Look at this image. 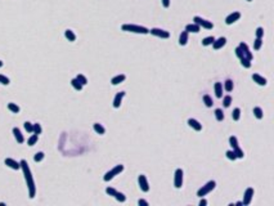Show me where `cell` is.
I'll return each mask as SVG.
<instances>
[{
  "mask_svg": "<svg viewBox=\"0 0 274 206\" xmlns=\"http://www.w3.org/2000/svg\"><path fill=\"white\" fill-rule=\"evenodd\" d=\"M23 126H24V129H26V132L27 133H32V130H34V124H31L30 121H26L23 124Z\"/></svg>",
  "mask_w": 274,
  "mask_h": 206,
  "instance_id": "39",
  "label": "cell"
},
{
  "mask_svg": "<svg viewBox=\"0 0 274 206\" xmlns=\"http://www.w3.org/2000/svg\"><path fill=\"white\" fill-rule=\"evenodd\" d=\"M193 21H194V23H196V24H198V26L202 27V28H206V30H211V28H214V23L211 22V21L205 20V18H202V17H198V16H196V17H193Z\"/></svg>",
  "mask_w": 274,
  "mask_h": 206,
  "instance_id": "5",
  "label": "cell"
},
{
  "mask_svg": "<svg viewBox=\"0 0 274 206\" xmlns=\"http://www.w3.org/2000/svg\"><path fill=\"white\" fill-rule=\"evenodd\" d=\"M174 185H175V188H182V185H183V170L182 169H176V171H175Z\"/></svg>",
  "mask_w": 274,
  "mask_h": 206,
  "instance_id": "7",
  "label": "cell"
},
{
  "mask_svg": "<svg viewBox=\"0 0 274 206\" xmlns=\"http://www.w3.org/2000/svg\"><path fill=\"white\" fill-rule=\"evenodd\" d=\"M37 139H39V135L34 133V134H32V135H31L30 138H28V140H27V144H28V146H35L36 143H37Z\"/></svg>",
  "mask_w": 274,
  "mask_h": 206,
  "instance_id": "26",
  "label": "cell"
},
{
  "mask_svg": "<svg viewBox=\"0 0 274 206\" xmlns=\"http://www.w3.org/2000/svg\"><path fill=\"white\" fill-rule=\"evenodd\" d=\"M247 2H252V0H247Z\"/></svg>",
  "mask_w": 274,
  "mask_h": 206,
  "instance_id": "53",
  "label": "cell"
},
{
  "mask_svg": "<svg viewBox=\"0 0 274 206\" xmlns=\"http://www.w3.org/2000/svg\"><path fill=\"white\" fill-rule=\"evenodd\" d=\"M216 187V182L215 180H210L209 183H206L205 185H202L200 189L197 191V196L198 197H203V196H206L207 193H210L211 191H213L214 188Z\"/></svg>",
  "mask_w": 274,
  "mask_h": 206,
  "instance_id": "3",
  "label": "cell"
},
{
  "mask_svg": "<svg viewBox=\"0 0 274 206\" xmlns=\"http://www.w3.org/2000/svg\"><path fill=\"white\" fill-rule=\"evenodd\" d=\"M125 79H126V76L125 75H117V76H115V77H112L111 79V84L112 85H119V84H121V83H124L125 81Z\"/></svg>",
  "mask_w": 274,
  "mask_h": 206,
  "instance_id": "18",
  "label": "cell"
},
{
  "mask_svg": "<svg viewBox=\"0 0 274 206\" xmlns=\"http://www.w3.org/2000/svg\"><path fill=\"white\" fill-rule=\"evenodd\" d=\"M185 31H187V32L197 34V32H200V31H201V27L198 26V24H196V23H189V24H187V26H185Z\"/></svg>",
  "mask_w": 274,
  "mask_h": 206,
  "instance_id": "17",
  "label": "cell"
},
{
  "mask_svg": "<svg viewBox=\"0 0 274 206\" xmlns=\"http://www.w3.org/2000/svg\"><path fill=\"white\" fill-rule=\"evenodd\" d=\"M0 67H3V62L2 61H0Z\"/></svg>",
  "mask_w": 274,
  "mask_h": 206,
  "instance_id": "52",
  "label": "cell"
},
{
  "mask_svg": "<svg viewBox=\"0 0 274 206\" xmlns=\"http://www.w3.org/2000/svg\"><path fill=\"white\" fill-rule=\"evenodd\" d=\"M44 152H37V153H35V156H34V161L35 162H40L43 159H44Z\"/></svg>",
  "mask_w": 274,
  "mask_h": 206,
  "instance_id": "41",
  "label": "cell"
},
{
  "mask_svg": "<svg viewBox=\"0 0 274 206\" xmlns=\"http://www.w3.org/2000/svg\"><path fill=\"white\" fill-rule=\"evenodd\" d=\"M124 170V165H117V166H115L113 169H111L109 171H107L104 174V177H103V180L104 182H109L111 179H113L116 175H119V174L121 173Z\"/></svg>",
  "mask_w": 274,
  "mask_h": 206,
  "instance_id": "4",
  "label": "cell"
},
{
  "mask_svg": "<svg viewBox=\"0 0 274 206\" xmlns=\"http://www.w3.org/2000/svg\"><path fill=\"white\" fill-rule=\"evenodd\" d=\"M93 128H94V132H95L97 134H99V135H103V134L106 133V129H104L99 122H95L94 125H93Z\"/></svg>",
  "mask_w": 274,
  "mask_h": 206,
  "instance_id": "23",
  "label": "cell"
},
{
  "mask_svg": "<svg viewBox=\"0 0 274 206\" xmlns=\"http://www.w3.org/2000/svg\"><path fill=\"white\" fill-rule=\"evenodd\" d=\"M138 183H139V187L143 192L149 191V184H148V180H147L146 175H139L138 177Z\"/></svg>",
  "mask_w": 274,
  "mask_h": 206,
  "instance_id": "9",
  "label": "cell"
},
{
  "mask_svg": "<svg viewBox=\"0 0 274 206\" xmlns=\"http://www.w3.org/2000/svg\"><path fill=\"white\" fill-rule=\"evenodd\" d=\"M263 47V39H259V37H256L254 41V49L255 51H259V49Z\"/></svg>",
  "mask_w": 274,
  "mask_h": 206,
  "instance_id": "32",
  "label": "cell"
},
{
  "mask_svg": "<svg viewBox=\"0 0 274 206\" xmlns=\"http://www.w3.org/2000/svg\"><path fill=\"white\" fill-rule=\"evenodd\" d=\"M188 125L191 128L194 129L196 132H200V130H202V124H200V121H197L196 118H189V120H188Z\"/></svg>",
  "mask_w": 274,
  "mask_h": 206,
  "instance_id": "15",
  "label": "cell"
},
{
  "mask_svg": "<svg viewBox=\"0 0 274 206\" xmlns=\"http://www.w3.org/2000/svg\"><path fill=\"white\" fill-rule=\"evenodd\" d=\"M162 5L165 8H169L170 7V0H162Z\"/></svg>",
  "mask_w": 274,
  "mask_h": 206,
  "instance_id": "49",
  "label": "cell"
},
{
  "mask_svg": "<svg viewBox=\"0 0 274 206\" xmlns=\"http://www.w3.org/2000/svg\"><path fill=\"white\" fill-rule=\"evenodd\" d=\"M215 117L217 121H223L224 120V114H223V110L220 108H216L215 110Z\"/></svg>",
  "mask_w": 274,
  "mask_h": 206,
  "instance_id": "31",
  "label": "cell"
},
{
  "mask_svg": "<svg viewBox=\"0 0 274 206\" xmlns=\"http://www.w3.org/2000/svg\"><path fill=\"white\" fill-rule=\"evenodd\" d=\"M203 103H205V106H206V107H213V104H214L213 98H211L209 94H205L203 96Z\"/></svg>",
  "mask_w": 274,
  "mask_h": 206,
  "instance_id": "25",
  "label": "cell"
},
{
  "mask_svg": "<svg viewBox=\"0 0 274 206\" xmlns=\"http://www.w3.org/2000/svg\"><path fill=\"white\" fill-rule=\"evenodd\" d=\"M149 32H151L153 36L161 37V39H169V37H170L169 31L162 30V28H157V27H154V28H151V30H149Z\"/></svg>",
  "mask_w": 274,
  "mask_h": 206,
  "instance_id": "6",
  "label": "cell"
},
{
  "mask_svg": "<svg viewBox=\"0 0 274 206\" xmlns=\"http://www.w3.org/2000/svg\"><path fill=\"white\" fill-rule=\"evenodd\" d=\"M233 86H234L233 85V81L230 80V79H228L225 83H224V89H225L227 92H232L233 90Z\"/></svg>",
  "mask_w": 274,
  "mask_h": 206,
  "instance_id": "28",
  "label": "cell"
},
{
  "mask_svg": "<svg viewBox=\"0 0 274 206\" xmlns=\"http://www.w3.org/2000/svg\"><path fill=\"white\" fill-rule=\"evenodd\" d=\"M71 85H72V88H73L75 90H77V92H80V90H81V89H83V85H81V84H80V83H79V81H77V79H76V77H75V79H72V80H71Z\"/></svg>",
  "mask_w": 274,
  "mask_h": 206,
  "instance_id": "24",
  "label": "cell"
},
{
  "mask_svg": "<svg viewBox=\"0 0 274 206\" xmlns=\"http://www.w3.org/2000/svg\"><path fill=\"white\" fill-rule=\"evenodd\" d=\"M254 115H255V117H256V118L261 120V118L264 117V112H263V110H261L260 107H255L254 108Z\"/></svg>",
  "mask_w": 274,
  "mask_h": 206,
  "instance_id": "27",
  "label": "cell"
},
{
  "mask_svg": "<svg viewBox=\"0 0 274 206\" xmlns=\"http://www.w3.org/2000/svg\"><path fill=\"white\" fill-rule=\"evenodd\" d=\"M256 37H259V39H263V37H264V28L263 27H257V30H256Z\"/></svg>",
  "mask_w": 274,
  "mask_h": 206,
  "instance_id": "47",
  "label": "cell"
},
{
  "mask_svg": "<svg viewBox=\"0 0 274 206\" xmlns=\"http://www.w3.org/2000/svg\"><path fill=\"white\" fill-rule=\"evenodd\" d=\"M76 79H77V81H79V83H80V84H81L83 86H84V85H86V84H88V79H86V77L84 76V75H81V73H79V75H77V76H76Z\"/></svg>",
  "mask_w": 274,
  "mask_h": 206,
  "instance_id": "35",
  "label": "cell"
},
{
  "mask_svg": "<svg viewBox=\"0 0 274 206\" xmlns=\"http://www.w3.org/2000/svg\"><path fill=\"white\" fill-rule=\"evenodd\" d=\"M227 159H229V160H232V161H234L235 159H237V156H235V153H234V151L232 149V151H227Z\"/></svg>",
  "mask_w": 274,
  "mask_h": 206,
  "instance_id": "43",
  "label": "cell"
},
{
  "mask_svg": "<svg viewBox=\"0 0 274 206\" xmlns=\"http://www.w3.org/2000/svg\"><path fill=\"white\" fill-rule=\"evenodd\" d=\"M122 31H128V32H135V34H149V30L144 26H140V24H130V23H125L121 26Z\"/></svg>",
  "mask_w": 274,
  "mask_h": 206,
  "instance_id": "2",
  "label": "cell"
},
{
  "mask_svg": "<svg viewBox=\"0 0 274 206\" xmlns=\"http://www.w3.org/2000/svg\"><path fill=\"white\" fill-rule=\"evenodd\" d=\"M188 35H189V32H187V31H183V32L180 34V36H179V44L180 45H185L187 43H188Z\"/></svg>",
  "mask_w": 274,
  "mask_h": 206,
  "instance_id": "20",
  "label": "cell"
},
{
  "mask_svg": "<svg viewBox=\"0 0 274 206\" xmlns=\"http://www.w3.org/2000/svg\"><path fill=\"white\" fill-rule=\"evenodd\" d=\"M239 18H241V13H239V12H233V13H230L225 18V23L227 24H233L234 22H237Z\"/></svg>",
  "mask_w": 274,
  "mask_h": 206,
  "instance_id": "11",
  "label": "cell"
},
{
  "mask_svg": "<svg viewBox=\"0 0 274 206\" xmlns=\"http://www.w3.org/2000/svg\"><path fill=\"white\" fill-rule=\"evenodd\" d=\"M116 189L115 188H112V187H108V188H106V193H107L108 196H113L115 197V195H116Z\"/></svg>",
  "mask_w": 274,
  "mask_h": 206,
  "instance_id": "45",
  "label": "cell"
},
{
  "mask_svg": "<svg viewBox=\"0 0 274 206\" xmlns=\"http://www.w3.org/2000/svg\"><path fill=\"white\" fill-rule=\"evenodd\" d=\"M115 197H116V200H117L119 202H125V201H126L125 195H124V193H121V192H116Z\"/></svg>",
  "mask_w": 274,
  "mask_h": 206,
  "instance_id": "37",
  "label": "cell"
},
{
  "mask_svg": "<svg viewBox=\"0 0 274 206\" xmlns=\"http://www.w3.org/2000/svg\"><path fill=\"white\" fill-rule=\"evenodd\" d=\"M20 164H21V169L23 171L24 179H26V183H27V187H28V196H30V198H34L35 193H36V187H35L32 174H31V170H30V166H28L26 160H21Z\"/></svg>",
  "mask_w": 274,
  "mask_h": 206,
  "instance_id": "1",
  "label": "cell"
},
{
  "mask_svg": "<svg viewBox=\"0 0 274 206\" xmlns=\"http://www.w3.org/2000/svg\"><path fill=\"white\" fill-rule=\"evenodd\" d=\"M229 144L233 147V149H234L235 147H238L239 144H238V139H237V137H234V135L229 137Z\"/></svg>",
  "mask_w": 274,
  "mask_h": 206,
  "instance_id": "30",
  "label": "cell"
},
{
  "mask_svg": "<svg viewBox=\"0 0 274 206\" xmlns=\"http://www.w3.org/2000/svg\"><path fill=\"white\" fill-rule=\"evenodd\" d=\"M232 117H233L234 121H238L239 117H241V110L239 108H234L233 112H232Z\"/></svg>",
  "mask_w": 274,
  "mask_h": 206,
  "instance_id": "33",
  "label": "cell"
},
{
  "mask_svg": "<svg viewBox=\"0 0 274 206\" xmlns=\"http://www.w3.org/2000/svg\"><path fill=\"white\" fill-rule=\"evenodd\" d=\"M138 205H143V206H148L149 204H148V201H146V200H143V198H140L139 201H138Z\"/></svg>",
  "mask_w": 274,
  "mask_h": 206,
  "instance_id": "48",
  "label": "cell"
},
{
  "mask_svg": "<svg viewBox=\"0 0 274 206\" xmlns=\"http://www.w3.org/2000/svg\"><path fill=\"white\" fill-rule=\"evenodd\" d=\"M252 198H254V188H247L246 191H245V196H243V201H242V204L243 205H250L251 204V201H252Z\"/></svg>",
  "mask_w": 274,
  "mask_h": 206,
  "instance_id": "8",
  "label": "cell"
},
{
  "mask_svg": "<svg viewBox=\"0 0 274 206\" xmlns=\"http://www.w3.org/2000/svg\"><path fill=\"white\" fill-rule=\"evenodd\" d=\"M252 79H254L255 83L259 84V85H261V86L266 85V79H265V77H263V76H260L259 73H254V75H252Z\"/></svg>",
  "mask_w": 274,
  "mask_h": 206,
  "instance_id": "19",
  "label": "cell"
},
{
  "mask_svg": "<svg viewBox=\"0 0 274 206\" xmlns=\"http://www.w3.org/2000/svg\"><path fill=\"white\" fill-rule=\"evenodd\" d=\"M234 52H235V55H237V57H238L239 59L245 57V55H243V52H242V49H241L239 47H237V48H235V49H234Z\"/></svg>",
  "mask_w": 274,
  "mask_h": 206,
  "instance_id": "46",
  "label": "cell"
},
{
  "mask_svg": "<svg viewBox=\"0 0 274 206\" xmlns=\"http://www.w3.org/2000/svg\"><path fill=\"white\" fill-rule=\"evenodd\" d=\"M214 40H215V37H214V36H207V37H205V39L202 40V45H205V47L211 45V44L214 43Z\"/></svg>",
  "mask_w": 274,
  "mask_h": 206,
  "instance_id": "29",
  "label": "cell"
},
{
  "mask_svg": "<svg viewBox=\"0 0 274 206\" xmlns=\"http://www.w3.org/2000/svg\"><path fill=\"white\" fill-rule=\"evenodd\" d=\"M234 205H235V206H241V205H243V204H242V201H238V202H235Z\"/></svg>",
  "mask_w": 274,
  "mask_h": 206,
  "instance_id": "51",
  "label": "cell"
},
{
  "mask_svg": "<svg viewBox=\"0 0 274 206\" xmlns=\"http://www.w3.org/2000/svg\"><path fill=\"white\" fill-rule=\"evenodd\" d=\"M65 36H66V39H67L68 41H71V43L76 40V35H75V32H73L72 30H70V28L65 31Z\"/></svg>",
  "mask_w": 274,
  "mask_h": 206,
  "instance_id": "21",
  "label": "cell"
},
{
  "mask_svg": "<svg viewBox=\"0 0 274 206\" xmlns=\"http://www.w3.org/2000/svg\"><path fill=\"white\" fill-rule=\"evenodd\" d=\"M8 108H9V111L13 112V114H18V112H20V107H18L16 103H9L8 104Z\"/></svg>",
  "mask_w": 274,
  "mask_h": 206,
  "instance_id": "36",
  "label": "cell"
},
{
  "mask_svg": "<svg viewBox=\"0 0 274 206\" xmlns=\"http://www.w3.org/2000/svg\"><path fill=\"white\" fill-rule=\"evenodd\" d=\"M13 135H14L16 140L20 143V144H22V143L24 142V137H23V134L21 133V130L18 128H13Z\"/></svg>",
  "mask_w": 274,
  "mask_h": 206,
  "instance_id": "16",
  "label": "cell"
},
{
  "mask_svg": "<svg viewBox=\"0 0 274 206\" xmlns=\"http://www.w3.org/2000/svg\"><path fill=\"white\" fill-rule=\"evenodd\" d=\"M234 153H235V156H237V159H243V156H245V153H243V151H242V149L239 148V146L238 147H235L234 149Z\"/></svg>",
  "mask_w": 274,
  "mask_h": 206,
  "instance_id": "38",
  "label": "cell"
},
{
  "mask_svg": "<svg viewBox=\"0 0 274 206\" xmlns=\"http://www.w3.org/2000/svg\"><path fill=\"white\" fill-rule=\"evenodd\" d=\"M206 205H207V201L205 198H202L201 201H200V206H206Z\"/></svg>",
  "mask_w": 274,
  "mask_h": 206,
  "instance_id": "50",
  "label": "cell"
},
{
  "mask_svg": "<svg viewBox=\"0 0 274 206\" xmlns=\"http://www.w3.org/2000/svg\"><path fill=\"white\" fill-rule=\"evenodd\" d=\"M225 44H227V39H225V37H219V39H215L214 43L211 45L214 47V49H216V51H217V49H221Z\"/></svg>",
  "mask_w": 274,
  "mask_h": 206,
  "instance_id": "13",
  "label": "cell"
},
{
  "mask_svg": "<svg viewBox=\"0 0 274 206\" xmlns=\"http://www.w3.org/2000/svg\"><path fill=\"white\" fill-rule=\"evenodd\" d=\"M241 63H242V66H243L245 68H250L251 67V61L250 59H247V58H241Z\"/></svg>",
  "mask_w": 274,
  "mask_h": 206,
  "instance_id": "40",
  "label": "cell"
},
{
  "mask_svg": "<svg viewBox=\"0 0 274 206\" xmlns=\"http://www.w3.org/2000/svg\"><path fill=\"white\" fill-rule=\"evenodd\" d=\"M223 104H224V107L225 108H228L230 104H232V97L230 96H225L223 98Z\"/></svg>",
  "mask_w": 274,
  "mask_h": 206,
  "instance_id": "34",
  "label": "cell"
},
{
  "mask_svg": "<svg viewBox=\"0 0 274 206\" xmlns=\"http://www.w3.org/2000/svg\"><path fill=\"white\" fill-rule=\"evenodd\" d=\"M239 48L242 49V52H243L245 58L250 59V61H252V59H254V55H252V53H251V51H250V48H248V45L246 44V43L242 41L241 44H239Z\"/></svg>",
  "mask_w": 274,
  "mask_h": 206,
  "instance_id": "10",
  "label": "cell"
},
{
  "mask_svg": "<svg viewBox=\"0 0 274 206\" xmlns=\"http://www.w3.org/2000/svg\"><path fill=\"white\" fill-rule=\"evenodd\" d=\"M125 97V92H119L116 94L115 99H113V107L115 108H119L121 106V102H122V98Z\"/></svg>",
  "mask_w": 274,
  "mask_h": 206,
  "instance_id": "14",
  "label": "cell"
},
{
  "mask_svg": "<svg viewBox=\"0 0 274 206\" xmlns=\"http://www.w3.org/2000/svg\"><path fill=\"white\" fill-rule=\"evenodd\" d=\"M4 162L8 167H10V169H13V170H20L21 169V164L17 162L16 160H13V159H5Z\"/></svg>",
  "mask_w": 274,
  "mask_h": 206,
  "instance_id": "12",
  "label": "cell"
},
{
  "mask_svg": "<svg viewBox=\"0 0 274 206\" xmlns=\"http://www.w3.org/2000/svg\"><path fill=\"white\" fill-rule=\"evenodd\" d=\"M41 132H43V129H41V125L40 124H34V130H32V133H35V134H41Z\"/></svg>",
  "mask_w": 274,
  "mask_h": 206,
  "instance_id": "42",
  "label": "cell"
},
{
  "mask_svg": "<svg viewBox=\"0 0 274 206\" xmlns=\"http://www.w3.org/2000/svg\"><path fill=\"white\" fill-rule=\"evenodd\" d=\"M215 96L217 98H223V84L221 83L215 84Z\"/></svg>",
  "mask_w": 274,
  "mask_h": 206,
  "instance_id": "22",
  "label": "cell"
},
{
  "mask_svg": "<svg viewBox=\"0 0 274 206\" xmlns=\"http://www.w3.org/2000/svg\"><path fill=\"white\" fill-rule=\"evenodd\" d=\"M9 83H10V80H9L7 76H4V75H0V84H3V85H9Z\"/></svg>",
  "mask_w": 274,
  "mask_h": 206,
  "instance_id": "44",
  "label": "cell"
}]
</instances>
